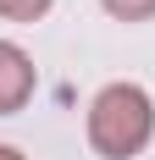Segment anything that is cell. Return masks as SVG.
<instances>
[{
  "mask_svg": "<svg viewBox=\"0 0 155 160\" xmlns=\"http://www.w3.org/2000/svg\"><path fill=\"white\" fill-rule=\"evenodd\" d=\"M0 160H28L22 149H11V144H0Z\"/></svg>",
  "mask_w": 155,
  "mask_h": 160,
  "instance_id": "obj_5",
  "label": "cell"
},
{
  "mask_svg": "<svg viewBox=\"0 0 155 160\" xmlns=\"http://www.w3.org/2000/svg\"><path fill=\"white\" fill-rule=\"evenodd\" d=\"M33 83H39V72H33L28 50L11 44V39H0V116L22 111V105L33 99Z\"/></svg>",
  "mask_w": 155,
  "mask_h": 160,
  "instance_id": "obj_2",
  "label": "cell"
},
{
  "mask_svg": "<svg viewBox=\"0 0 155 160\" xmlns=\"http://www.w3.org/2000/svg\"><path fill=\"white\" fill-rule=\"evenodd\" d=\"M50 6H56V0H0V17H6V22H39Z\"/></svg>",
  "mask_w": 155,
  "mask_h": 160,
  "instance_id": "obj_3",
  "label": "cell"
},
{
  "mask_svg": "<svg viewBox=\"0 0 155 160\" xmlns=\"http://www.w3.org/2000/svg\"><path fill=\"white\" fill-rule=\"evenodd\" d=\"M155 138V99L139 83H105L89 99V149L100 160H133Z\"/></svg>",
  "mask_w": 155,
  "mask_h": 160,
  "instance_id": "obj_1",
  "label": "cell"
},
{
  "mask_svg": "<svg viewBox=\"0 0 155 160\" xmlns=\"http://www.w3.org/2000/svg\"><path fill=\"white\" fill-rule=\"evenodd\" d=\"M116 22H150L155 17V0H100Z\"/></svg>",
  "mask_w": 155,
  "mask_h": 160,
  "instance_id": "obj_4",
  "label": "cell"
}]
</instances>
